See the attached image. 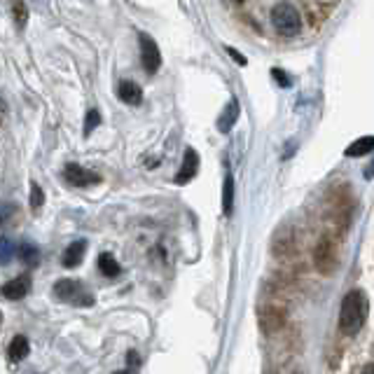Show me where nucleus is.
I'll list each match as a JSON object with an SVG mask.
<instances>
[{"instance_id": "nucleus-16", "label": "nucleus", "mask_w": 374, "mask_h": 374, "mask_svg": "<svg viewBox=\"0 0 374 374\" xmlns=\"http://www.w3.org/2000/svg\"><path fill=\"white\" fill-rule=\"evenodd\" d=\"M99 269H101V274L108 276V279H112V276H117L122 271L120 262H117L110 253H101L99 255Z\"/></svg>"}, {"instance_id": "nucleus-3", "label": "nucleus", "mask_w": 374, "mask_h": 374, "mask_svg": "<svg viewBox=\"0 0 374 374\" xmlns=\"http://www.w3.org/2000/svg\"><path fill=\"white\" fill-rule=\"evenodd\" d=\"M54 295L61 302H68L73 304V307H92L94 304V295L89 292L80 281H73V279H64L56 283Z\"/></svg>"}, {"instance_id": "nucleus-11", "label": "nucleus", "mask_w": 374, "mask_h": 374, "mask_svg": "<svg viewBox=\"0 0 374 374\" xmlns=\"http://www.w3.org/2000/svg\"><path fill=\"white\" fill-rule=\"evenodd\" d=\"M239 115H241V108H239V101L236 99H232L227 108L223 110V115H220V120H218V132L220 134H227L234 129V124L236 120H239Z\"/></svg>"}, {"instance_id": "nucleus-23", "label": "nucleus", "mask_w": 374, "mask_h": 374, "mask_svg": "<svg viewBox=\"0 0 374 374\" xmlns=\"http://www.w3.org/2000/svg\"><path fill=\"white\" fill-rule=\"evenodd\" d=\"M271 75H274L276 84H281V87H290V77H288L286 73L281 71V68H274V71H271Z\"/></svg>"}, {"instance_id": "nucleus-22", "label": "nucleus", "mask_w": 374, "mask_h": 374, "mask_svg": "<svg viewBox=\"0 0 374 374\" xmlns=\"http://www.w3.org/2000/svg\"><path fill=\"white\" fill-rule=\"evenodd\" d=\"M45 203V192H42V187L38 185V183H33L31 185V208H40Z\"/></svg>"}, {"instance_id": "nucleus-19", "label": "nucleus", "mask_w": 374, "mask_h": 374, "mask_svg": "<svg viewBox=\"0 0 374 374\" xmlns=\"http://www.w3.org/2000/svg\"><path fill=\"white\" fill-rule=\"evenodd\" d=\"M12 16H14V24L16 28H24L28 21V8L24 0H14L12 3Z\"/></svg>"}, {"instance_id": "nucleus-14", "label": "nucleus", "mask_w": 374, "mask_h": 374, "mask_svg": "<svg viewBox=\"0 0 374 374\" xmlns=\"http://www.w3.org/2000/svg\"><path fill=\"white\" fill-rule=\"evenodd\" d=\"M28 351H31V347H28V339L26 337H14L12 342H10L8 356H10V360H12V362H19V360L26 358Z\"/></svg>"}, {"instance_id": "nucleus-1", "label": "nucleus", "mask_w": 374, "mask_h": 374, "mask_svg": "<svg viewBox=\"0 0 374 374\" xmlns=\"http://www.w3.org/2000/svg\"><path fill=\"white\" fill-rule=\"evenodd\" d=\"M367 319V299L362 290H351L347 292L339 309V330L347 337H356L360 332V327L365 325Z\"/></svg>"}, {"instance_id": "nucleus-28", "label": "nucleus", "mask_w": 374, "mask_h": 374, "mask_svg": "<svg viewBox=\"0 0 374 374\" xmlns=\"http://www.w3.org/2000/svg\"><path fill=\"white\" fill-rule=\"evenodd\" d=\"M0 225H3V213H0Z\"/></svg>"}, {"instance_id": "nucleus-10", "label": "nucleus", "mask_w": 374, "mask_h": 374, "mask_svg": "<svg viewBox=\"0 0 374 374\" xmlns=\"http://www.w3.org/2000/svg\"><path fill=\"white\" fill-rule=\"evenodd\" d=\"M28 288H31V276L24 274V276H16V279H12L10 283H5V286H3V295L8 299H12V302H16V299L26 297Z\"/></svg>"}, {"instance_id": "nucleus-26", "label": "nucleus", "mask_w": 374, "mask_h": 374, "mask_svg": "<svg viewBox=\"0 0 374 374\" xmlns=\"http://www.w3.org/2000/svg\"><path fill=\"white\" fill-rule=\"evenodd\" d=\"M115 374H134V370L129 367V370H124V372H115Z\"/></svg>"}, {"instance_id": "nucleus-20", "label": "nucleus", "mask_w": 374, "mask_h": 374, "mask_svg": "<svg viewBox=\"0 0 374 374\" xmlns=\"http://www.w3.org/2000/svg\"><path fill=\"white\" fill-rule=\"evenodd\" d=\"M16 248L10 239H0V264H10L14 258Z\"/></svg>"}, {"instance_id": "nucleus-27", "label": "nucleus", "mask_w": 374, "mask_h": 374, "mask_svg": "<svg viewBox=\"0 0 374 374\" xmlns=\"http://www.w3.org/2000/svg\"><path fill=\"white\" fill-rule=\"evenodd\" d=\"M232 3H234V5H241V3H243V0H232Z\"/></svg>"}, {"instance_id": "nucleus-21", "label": "nucleus", "mask_w": 374, "mask_h": 374, "mask_svg": "<svg viewBox=\"0 0 374 374\" xmlns=\"http://www.w3.org/2000/svg\"><path fill=\"white\" fill-rule=\"evenodd\" d=\"M99 124H101V112L96 110V108H92V110L87 112V117H84V136L92 134Z\"/></svg>"}, {"instance_id": "nucleus-29", "label": "nucleus", "mask_w": 374, "mask_h": 374, "mask_svg": "<svg viewBox=\"0 0 374 374\" xmlns=\"http://www.w3.org/2000/svg\"><path fill=\"white\" fill-rule=\"evenodd\" d=\"M0 321H3V314H0Z\"/></svg>"}, {"instance_id": "nucleus-13", "label": "nucleus", "mask_w": 374, "mask_h": 374, "mask_svg": "<svg viewBox=\"0 0 374 374\" xmlns=\"http://www.w3.org/2000/svg\"><path fill=\"white\" fill-rule=\"evenodd\" d=\"M84 251H87V241L71 243V246L66 248V253L61 255V264H64V267H68V269L77 267V264L82 262V258H84Z\"/></svg>"}, {"instance_id": "nucleus-5", "label": "nucleus", "mask_w": 374, "mask_h": 374, "mask_svg": "<svg viewBox=\"0 0 374 374\" xmlns=\"http://www.w3.org/2000/svg\"><path fill=\"white\" fill-rule=\"evenodd\" d=\"M286 321H288V314L279 304H262V307L258 309V323L260 327H262V332L267 334L281 332L283 327H286Z\"/></svg>"}, {"instance_id": "nucleus-18", "label": "nucleus", "mask_w": 374, "mask_h": 374, "mask_svg": "<svg viewBox=\"0 0 374 374\" xmlns=\"http://www.w3.org/2000/svg\"><path fill=\"white\" fill-rule=\"evenodd\" d=\"M16 253H19V258L24 260L28 267H38V262H40V251H38L33 243H24V246L16 248Z\"/></svg>"}, {"instance_id": "nucleus-15", "label": "nucleus", "mask_w": 374, "mask_h": 374, "mask_svg": "<svg viewBox=\"0 0 374 374\" xmlns=\"http://www.w3.org/2000/svg\"><path fill=\"white\" fill-rule=\"evenodd\" d=\"M374 147V138L372 136H362V138L353 140L349 147H347V157H362V155H370Z\"/></svg>"}, {"instance_id": "nucleus-7", "label": "nucleus", "mask_w": 374, "mask_h": 374, "mask_svg": "<svg viewBox=\"0 0 374 374\" xmlns=\"http://www.w3.org/2000/svg\"><path fill=\"white\" fill-rule=\"evenodd\" d=\"M271 248H274V255L279 260H286L295 255L297 251V239H295V232L290 227H283L274 234V241H271Z\"/></svg>"}, {"instance_id": "nucleus-12", "label": "nucleus", "mask_w": 374, "mask_h": 374, "mask_svg": "<svg viewBox=\"0 0 374 374\" xmlns=\"http://www.w3.org/2000/svg\"><path fill=\"white\" fill-rule=\"evenodd\" d=\"M117 96H120L127 105H138L140 101H143V89L132 80H122L120 87H117Z\"/></svg>"}, {"instance_id": "nucleus-4", "label": "nucleus", "mask_w": 374, "mask_h": 374, "mask_svg": "<svg viewBox=\"0 0 374 374\" xmlns=\"http://www.w3.org/2000/svg\"><path fill=\"white\" fill-rule=\"evenodd\" d=\"M339 264V253L337 246L330 239H321L314 248V267L321 271V274H332Z\"/></svg>"}, {"instance_id": "nucleus-2", "label": "nucleus", "mask_w": 374, "mask_h": 374, "mask_svg": "<svg viewBox=\"0 0 374 374\" xmlns=\"http://www.w3.org/2000/svg\"><path fill=\"white\" fill-rule=\"evenodd\" d=\"M269 21L274 26L276 36L281 38H297L302 33V16H299L297 8L288 0H281L271 8Z\"/></svg>"}, {"instance_id": "nucleus-17", "label": "nucleus", "mask_w": 374, "mask_h": 374, "mask_svg": "<svg viewBox=\"0 0 374 374\" xmlns=\"http://www.w3.org/2000/svg\"><path fill=\"white\" fill-rule=\"evenodd\" d=\"M232 211H234V178L227 173L223 183V213L232 215Z\"/></svg>"}, {"instance_id": "nucleus-9", "label": "nucleus", "mask_w": 374, "mask_h": 374, "mask_svg": "<svg viewBox=\"0 0 374 374\" xmlns=\"http://www.w3.org/2000/svg\"><path fill=\"white\" fill-rule=\"evenodd\" d=\"M199 171V155H197L195 147H187L185 150V157H183V164H180L178 173H175V185H187L192 178Z\"/></svg>"}, {"instance_id": "nucleus-6", "label": "nucleus", "mask_w": 374, "mask_h": 374, "mask_svg": "<svg viewBox=\"0 0 374 374\" xmlns=\"http://www.w3.org/2000/svg\"><path fill=\"white\" fill-rule=\"evenodd\" d=\"M138 45H140V64H143L145 73H157L162 66V52L160 47H157V42L152 40L150 36H145V33H140L138 36Z\"/></svg>"}, {"instance_id": "nucleus-25", "label": "nucleus", "mask_w": 374, "mask_h": 374, "mask_svg": "<svg viewBox=\"0 0 374 374\" xmlns=\"http://www.w3.org/2000/svg\"><path fill=\"white\" fill-rule=\"evenodd\" d=\"M372 370H374V365H372V362H367V365L362 367V374H372Z\"/></svg>"}, {"instance_id": "nucleus-24", "label": "nucleus", "mask_w": 374, "mask_h": 374, "mask_svg": "<svg viewBox=\"0 0 374 374\" xmlns=\"http://www.w3.org/2000/svg\"><path fill=\"white\" fill-rule=\"evenodd\" d=\"M227 54H229L232 59H234L239 66H246V64H248V61H246V56H243V54L239 52V49H234V47H227Z\"/></svg>"}, {"instance_id": "nucleus-8", "label": "nucleus", "mask_w": 374, "mask_h": 374, "mask_svg": "<svg viewBox=\"0 0 374 374\" xmlns=\"http://www.w3.org/2000/svg\"><path fill=\"white\" fill-rule=\"evenodd\" d=\"M64 178L71 183L73 187H89V185H94V183H99V175L92 173L89 169H84L80 166V164H66V169H64Z\"/></svg>"}]
</instances>
